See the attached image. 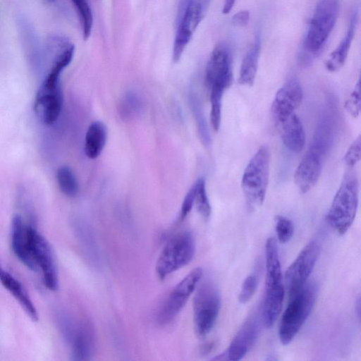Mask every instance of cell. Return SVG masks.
<instances>
[{
  "mask_svg": "<svg viewBox=\"0 0 361 361\" xmlns=\"http://www.w3.org/2000/svg\"><path fill=\"white\" fill-rule=\"evenodd\" d=\"M195 201V189L192 185L186 194L180 209V219L183 220L185 216L190 213L192 208Z\"/></svg>",
  "mask_w": 361,
  "mask_h": 361,
  "instance_id": "35",
  "label": "cell"
},
{
  "mask_svg": "<svg viewBox=\"0 0 361 361\" xmlns=\"http://www.w3.org/2000/svg\"><path fill=\"white\" fill-rule=\"evenodd\" d=\"M334 106L329 105L320 116L310 148L322 157L331 148L336 135L337 118Z\"/></svg>",
  "mask_w": 361,
  "mask_h": 361,
  "instance_id": "17",
  "label": "cell"
},
{
  "mask_svg": "<svg viewBox=\"0 0 361 361\" xmlns=\"http://www.w3.org/2000/svg\"><path fill=\"white\" fill-rule=\"evenodd\" d=\"M20 214L13 216L11 226V243L16 257L27 268L36 271L32 254V230Z\"/></svg>",
  "mask_w": 361,
  "mask_h": 361,
  "instance_id": "13",
  "label": "cell"
},
{
  "mask_svg": "<svg viewBox=\"0 0 361 361\" xmlns=\"http://www.w3.org/2000/svg\"><path fill=\"white\" fill-rule=\"evenodd\" d=\"M193 109L197 119L199 133L202 139V141L204 143V145H209L210 144L211 139L207 129V126L204 118V116L202 114L199 104H197V102L195 101L194 102L193 104Z\"/></svg>",
  "mask_w": 361,
  "mask_h": 361,
  "instance_id": "34",
  "label": "cell"
},
{
  "mask_svg": "<svg viewBox=\"0 0 361 361\" xmlns=\"http://www.w3.org/2000/svg\"><path fill=\"white\" fill-rule=\"evenodd\" d=\"M262 45V32L257 30L253 42L241 63L238 82L242 85L251 86L256 77Z\"/></svg>",
  "mask_w": 361,
  "mask_h": 361,
  "instance_id": "22",
  "label": "cell"
},
{
  "mask_svg": "<svg viewBox=\"0 0 361 361\" xmlns=\"http://www.w3.org/2000/svg\"><path fill=\"white\" fill-rule=\"evenodd\" d=\"M284 298V286L265 289L261 311V321L267 328H271L279 316Z\"/></svg>",
  "mask_w": 361,
  "mask_h": 361,
  "instance_id": "23",
  "label": "cell"
},
{
  "mask_svg": "<svg viewBox=\"0 0 361 361\" xmlns=\"http://www.w3.org/2000/svg\"><path fill=\"white\" fill-rule=\"evenodd\" d=\"M63 104L60 85L52 89L40 87L34 102V109L39 119L45 125L53 124L59 118Z\"/></svg>",
  "mask_w": 361,
  "mask_h": 361,
  "instance_id": "15",
  "label": "cell"
},
{
  "mask_svg": "<svg viewBox=\"0 0 361 361\" xmlns=\"http://www.w3.org/2000/svg\"><path fill=\"white\" fill-rule=\"evenodd\" d=\"M195 243L188 231L173 236L165 245L156 263V272L160 279L187 265L193 258Z\"/></svg>",
  "mask_w": 361,
  "mask_h": 361,
  "instance_id": "5",
  "label": "cell"
},
{
  "mask_svg": "<svg viewBox=\"0 0 361 361\" xmlns=\"http://www.w3.org/2000/svg\"><path fill=\"white\" fill-rule=\"evenodd\" d=\"M318 287L314 281L307 282L295 294L289 297V303L282 315L279 337L283 345L289 344L308 318L314 307Z\"/></svg>",
  "mask_w": 361,
  "mask_h": 361,
  "instance_id": "1",
  "label": "cell"
},
{
  "mask_svg": "<svg viewBox=\"0 0 361 361\" xmlns=\"http://www.w3.org/2000/svg\"><path fill=\"white\" fill-rule=\"evenodd\" d=\"M73 360H91L94 350V334L91 325L80 324L71 334Z\"/></svg>",
  "mask_w": 361,
  "mask_h": 361,
  "instance_id": "21",
  "label": "cell"
},
{
  "mask_svg": "<svg viewBox=\"0 0 361 361\" xmlns=\"http://www.w3.org/2000/svg\"><path fill=\"white\" fill-rule=\"evenodd\" d=\"M260 319L253 314L243 323L226 350L228 360H240L252 348L259 333Z\"/></svg>",
  "mask_w": 361,
  "mask_h": 361,
  "instance_id": "14",
  "label": "cell"
},
{
  "mask_svg": "<svg viewBox=\"0 0 361 361\" xmlns=\"http://www.w3.org/2000/svg\"><path fill=\"white\" fill-rule=\"evenodd\" d=\"M266 279L265 288L283 286L282 272L276 241L274 238L267 239L265 245Z\"/></svg>",
  "mask_w": 361,
  "mask_h": 361,
  "instance_id": "24",
  "label": "cell"
},
{
  "mask_svg": "<svg viewBox=\"0 0 361 361\" xmlns=\"http://www.w3.org/2000/svg\"><path fill=\"white\" fill-rule=\"evenodd\" d=\"M47 1H49V2L54 1V0H47Z\"/></svg>",
  "mask_w": 361,
  "mask_h": 361,
  "instance_id": "38",
  "label": "cell"
},
{
  "mask_svg": "<svg viewBox=\"0 0 361 361\" xmlns=\"http://www.w3.org/2000/svg\"><path fill=\"white\" fill-rule=\"evenodd\" d=\"M303 90L296 78H290L277 91L271 104V114L276 123L295 113L302 103Z\"/></svg>",
  "mask_w": 361,
  "mask_h": 361,
  "instance_id": "12",
  "label": "cell"
},
{
  "mask_svg": "<svg viewBox=\"0 0 361 361\" xmlns=\"http://www.w3.org/2000/svg\"><path fill=\"white\" fill-rule=\"evenodd\" d=\"M107 137V129L104 123L94 121L88 127L85 138V152L92 159L98 157L102 152Z\"/></svg>",
  "mask_w": 361,
  "mask_h": 361,
  "instance_id": "25",
  "label": "cell"
},
{
  "mask_svg": "<svg viewBox=\"0 0 361 361\" xmlns=\"http://www.w3.org/2000/svg\"><path fill=\"white\" fill-rule=\"evenodd\" d=\"M270 152L263 145L252 156L245 169L241 188L250 207H259L264 202L269 178Z\"/></svg>",
  "mask_w": 361,
  "mask_h": 361,
  "instance_id": "3",
  "label": "cell"
},
{
  "mask_svg": "<svg viewBox=\"0 0 361 361\" xmlns=\"http://www.w3.org/2000/svg\"><path fill=\"white\" fill-rule=\"evenodd\" d=\"M195 189L194 204L199 213L205 219L211 214V206L206 192L205 180L201 178L193 184Z\"/></svg>",
  "mask_w": 361,
  "mask_h": 361,
  "instance_id": "28",
  "label": "cell"
},
{
  "mask_svg": "<svg viewBox=\"0 0 361 361\" xmlns=\"http://www.w3.org/2000/svg\"><path fill=\"white\" fill-rule=\"evenodd\" d=\"M275 228L280 243H288L293 235V224L290 219L283 216L278 215L276 216Z\"/></svg>",
  "mask_w": 361,
  "mask_h": 361,
  "instance_id": "30",
  "label": "cell"
},
{
  "mask_svg": "<svg viewBox=\"0 0 361 361\" xmlns=\"http://www.w3.org/2000/svg\"><path fill=\"white\" fill-rule=\"evenodd\" d=\"M235 0H224L222 12L223 13H228L232 9Z\"/></svg>",
  "mask_w": 361,
  "mask_h": 361,
  "instance_id": "37",
  "label": "cell"
},
{
  "mask_svg": "<svg viewBox=\"0 0 361 361\" xmlns=\"http://www.w3.org/2000/svg\"><path fill=\"white\" fill-rule=\"evenodd\" d=\"M249 20V13L245 11H240L233 16L232 18V22L235 26H244L245 25Z\"/></svg>",
  "mask_w": 361,
  "mask_h": 361,
  "instance_id": "36",
  "label": "cell"
},
{
  "mask_svg": "<svg viewBox=\"0 0 361 361\" xmlns=\"http://www.w3.org/2000/svg\"><path fill=\"white\" fill-rule=\"evenodd\" d=\"M319 254V245L312 240L302 249L287 269L285 282L289 297L298 292L308 281Z\"/></svg>",
  "mask_w": 361,
  "mask_h": 361,
  "instance_id": "8",
  "label": "cell"
},
{
  "mask_svg": "<svg viewBox=\"0 0 361 361\" xmlns=\"http://www.w3.org/2000/svg\"><path fill=\"white\" fill-rule=\"evenodd\" d=\"M276 125L284 145L293 152H300L305 144V133L299 117L294 113Z\"/></svg>",
  "mask_w": 361,
  "mask_h": 361,
  "instance_id": "19",
  "label": "cell"
},
{
  "mask_svg": "<svg viewBox=\"0 0 361 361\" xmlns=\"http://www.w3.org/2000/svg\"><path fill=\"white\" fill-rule=\"evenodd\" d=\"M0 283L15 298L27 315L34 322L38 320V313L27 291L0 260Z\"/></svg>",
  "mask_w": 361,
  "mask_h": 361,
  "instance_id": "18",
  "label": "cell"
},
{
  "mask_svg": "<svg viewBox=\"0 0 361 361\" xmlns=\"http://www.w3.org/2000/svg\"><path fill=\"white\" fill-rule=\"evenodd\" d=\"M32 254L37 270L41 271L44 286L50 290H56L59 276L51 248L47 239L34 227L32 230Z\"/></svg>",
  "mask_w": 361,
  "mask_h": 361,
  "instance_id": "11",
  "label": "cell"
},
{
  "mask_svg": "<svg viewBox=\"0 0 361 361\" xmlns=\"http://www.w3.org/2000/svg\"><path fill=\"white\" fill-rule=\"evenodd\" d=\"M56 180L60 190L68 197H74L78 191L75 176L71 168L66 166L59 167L56 171Z\"/></svg>",
  "mask_w": 361,
  "mask_h": 361,
  "instance_id": "26",
  "label": "cell"
},
{
  "mask_svg": "<svg viewBox=\"0 0 361 361\" xmlns=\"http://www.w3.org/2000/svg\"><path fill=\"white\" fill-rule=\"evenodd\" d=\"M358 189L356 176L353 173H345L326 214L328 224L340 235L347 232L355 219Z\"/></svg>",
  "mask_w": 361,
  "mask_h": 361,
  "instance_id": "2",
  "label": "cell"
},
{
  "mask_svg": "<svg viewBox=\"0 0 361 361\" xmlns=\"http://www.w3.org/2000/svg\"><path fill=\"white\" fill-rule=\"evenodd\" d=\"M322 157L309 148L298 164L294 181L302 193L310 191L317 183L322 172Z\"/></svg>",
  "mask_w": 361,
  "mask_h": 361,
  "instance_id": "16",
  "label": "cell"
},
{
  "mask_svg": "<svg viewBox=\"0 0 361 361\" xmlns=\"http://www.w3.org/2000/svg\"><path fill=\"white\" fill-rule=\"evenodd\" d=\"M211 0H183L178 14L173 48V61L180 59L194 32L204 18Z\"/></svg>",
  "mask_w": 361,
  "mask_h": 361,
  "instance_id": "7",
  "label": "cell"
},
{
  "mask_svg": "<svg viewBox=\"0 0 361 361\" xmlns=\"http://www.w3.org/2000/svg\"><path fill=\"white\" fill-rule=\"evenodd\" d=\"M226 90L219 87H212L209 91L211 103L210 121L214 131H218L221 123V100Z\"/></svg>",
  "mask_w": 361,
  "mask_h": 361,
  "instance_id": "27",
  "label": "cell"
},
{
  "mask_svg": "<svg viewBox=\"0 0 361 361\" xmlns=\"http://www.w3.org/2000/svg\"><path fill=\"white\" fill-rule=\"evenodd\" d=\"M361 157V136L359 135L350 145L346 151L343 161L348 167L355 166L360 160Z\"/></svg>",
  "mask_w": 361,
  "mask_h": 361,
  "instance_id": "33",
  "label": "cell"
},
{
  "mask_svg": "<svg viewBox=\"0 0 361 361\" xmlns=\"http://www.w3.org/2000/svg\"><path fill=\"white\" fill-rule=\"evenodd\" d=\"M258 286V277L255 274L247 276L243 282L238 295V300L241 303H246L255 295Z\"/></svg>",
  "mask_w": 361,
  "mask_h": 361,
  "instance_id": "32",
  "label": "cell"
},
{
  "mask_svg": "<svg viewBox=\"0 0 361 361\" xmlns=\"http://www.w3.org/2000/svg\"><path fill=\"white\" fill-rule=\"evenodd\" d=\"M232 62L229 47L223 43L211 53L205 71V85L208 90L219 87L226 90L232 83Z\"/></svg>",
  "mask_w": 361,
  "mask_h": 361,
  "instance_id": "10",
  "label": "cell"
},
{
  "mask_svg": "<svg viewBox=\"0 0 361 361\" xmlns=\"http://www.w3.org/2000/svg\"><path fill=\"white\" fill-rule=\"evenodd\" d=\"M202 275V269L197 267L171 290L159 310L158 320L161 324H167L176 317L195 291Z\"/></svg>",
  "mask_w": 361,
  "mask_h": 361,
  "instance_id": "9",
  "label": "cell"
},
{
  "mask_svg": "<svg viewBox=\"0 0 361 361\" xmlns=\"http://www.w3.org/2000/svg\"><path fill=\"white\" fill-rule=\"evenodd\" d=\"M338 4L339 0H318L304 39L308 54H317L326 44L337 20Z\"/></svg>",
  "mask_w": 361,
  "mask_h": 361,
  "instance_id": "4",
  "label": "cell"
},
{
  "mask_svg": "<svg viewBox=\"0 0 361 361\" xmlns=\"http://www.w3.org/2000/svg\"><path fill=\"white\" fill-rule=\"evenodd\" d=\"M358 11L355 9L352 13L345 36L325 62V68L329 72L338 71L346 61L358 23Z\"/></svg>",
  "mask_w": 361,
  "mask_h": 361,
  "instance_id": "20",
  "label": "cell"
},
{
  "mask_svg": "<svg viewBox=\"0 0 361 361\" xmlns=\"http://www.w3.org/2000/svg\"><path fill=\"white\" fill-rule=\"evenodd\" d=\"M74 4L82 27L83 38L87 40L92 32L93 16L90 6L86 0H71Z\"/></svg>",
  "mask_w": 361,
  "mask_h": 361,
  "instance_id": "29",
  "label": "cell"
},
{
  "mask_svg": "<svg viewBox=\"0 0 361 361\" xmlns=\"http://www.w3.org/2000/svg\"><path fill=\"white\" fill-rule=\"evenodd\" d=\"M221 307L217 287L211 281H205L197 288L193 300V321L197 335L206 336L213 329Z\"/></svg>",
  "mask_w": 361,
  "mask_h": 361,
  "instance_id": "6",
  "label": "cell"
},
{
  "mask_svg": "<svg viewBox=\"0 0 361 361\" xmlns=\"http://www.w3.org/2000/svg\"><path fill=\"white\" fill-rule=\"evenodd\" d=\"M345 109L354 118L360 115L361 109L360 80L359 79L348 98L346 99Z\"/></svg>",
  "mask_w": 361,
  "mask_h": 361,
  "instance_id": "31",
  "label": "cell"
}]
</instances>
